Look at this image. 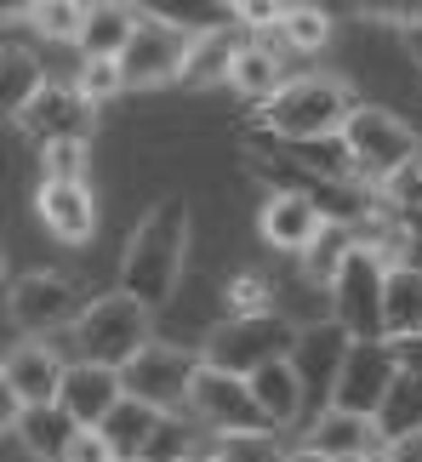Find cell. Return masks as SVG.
Listing matches in <instances>:
<instances>
[{
	"label": "cell",
	"instance_id": "6da1fadb",
	"mask_svg": "<svg viewBox=\"0 0 422 462\" xmlns=\"http://www.w3.org/2000/svg\"><path fill=\"white\" fill-rule=\"evenodd\" d=\"M188 235H195V211H188L183 194H166L154 200L137 228L126 235V252H120V291L137 297L149 314H161L171 303L183 280V257H188Z\"/></svg>",
	"mask_w": 422,
	"mask_h": 462
},
{
	"label": "cell",
	"instance_id": "7a4b0ae2",
	"mask_svg": "<svg viewBox=\"0 0 422 462\" xmlns=\"http://www.w3.org/2000/svg\"><path fill=\"white\" fill-rule=\"evenodd\" d=\"M354 115H360V103L337 75H297L286 80V92L274 103H262V132L280 137V143L314 149V143H331V137L343 143Z\"/></svg>",
	"mask_w": 422,
	"mask_h": 462
},
{
	"label": "cell",
	"instance_id": "3957f363",
	"mask_svg": "<svg viewBox=\"0 0 422 462\" xmlns=\"http://www.w3.org/2000/svg\"><path fill=\"white\" fill-rule=\"evenodd\" d=\"M149 343H154V314L137 303V297H126V291L97 297V303L80 314V326H75V348H80L86 365L126 371Z\"/></svg>",
	"mask_w": 422,
	"mask_h": 462
},
{
	"label": "cell",
	"instance_id": "277c9868",
	"mask_svg": "<svg viewBox=\"0 0 422 462\" xmlns=\"http://www.w3.org/2000/svg\"><path fill=\"white\" fill-rule=\"evenodd\" d=\"M417 154H422V143H417L411 120H399L389 109H365L360 103V115L348 120V132H343L348 171H354L360 183H372V189H382L389 177H399Z\"/></svg>",
	"mask_w": 422,
	"mask_h": 462
},
{
	"label": "cell",
	"instance_id": "5b68a950",
	"mask_svg": "<svg viewBox=\"0 0 422 462\" xmlns=\"http://www.w3.org/2000/svg\"><path fill=\"white\" fill-rule=\"evenodd\" d=\"M389 269L394 263L354 245V257L343 263V274L331 280V319L354 337V343H389V319H382V291H389Z\"/></svg>",
	"mask_w": 422,
	"mask_h": 462
},
{
	"label": "cell",
	"instance_id": "8992f818",
	"mask_svg": "<svg viewBox=\"0 0 422 462\" xmlns=\"http://www.w3.org/2000/svg\"><path fill=\"white\" fill-rule=\"evenodd\" d=\"M86 309H92V303H86V286H80L75 274H58V269H34L23 280H12V291H6L12 326L29 331V337L75 331Z\"/></svg>",
	"mask_w": 422,
	"mask_h": 462
},
{
	"label": "cell",
	"instance_id": "52a82bcc",
	"mask_svg": "<svg viewBox=\"0 0 422 462\" xmlns=\"http://www.w3.org/2000/svg\"><path fill=\"white\" fill-rule=\"evenodd\" d=\"M188 51H195V29L188 23H171V17H154L143 12L137 17V34L120 58V75H126V92H154V86H183V69H188Z\"/></svg>",
	"mask_w": 422,
	"mask_h": 462
},
{
	"label": "cell",
	"instance_id": "ba28073f",
	"mask_svg": "<svg viewBox=\"0 0 422 462\" xmlns=\"http://www.w3.org/2000/svg\"><path fill=\"white\" fill-rule=\"evenodd\" d=\"M297 337H303V331H297L291 319H280V314H262V319H228L223 331H211V343H206V365L234 371V377H257L262 365L291 360Z\"/></svg>",
	"mask_w": 422,
	"mask_h": 462
},
{
	"label": "cell",
	"instance_id": "9c48e42d",
	"mask_svg": "<svg viewBox=\"0 0 422 462\" xmlns=\"http://www.w3.org/2000/svg\"><path fill=\"white\" fill-rule=\"evenodd\" d=\"M188 417L211 429L217 439L228 434H274L269 417H262V405L252 394V383L234 377V371H217V365H200L195 388H188Z\"/></svg>",
	"mask_w": 422,
	"mask_h": 462
},
{
	"label": "cell",
	"instance_id": "30bf717a",
	"mask_svg": "<svg viewBox=\"0 0 422 462\" xmlns=\"http://www.w3.org/2000/svg\"><path fill=\"white\" fill-rule=\"evenodd\" d=\"M200 365H206V354L171 348V343H149L126 371H120V383H126L132 400H143V405H154V411H166V417H178V411H188V388H195Z\"/></svg>",
	"mask_w": 422,
	"mask_h": 462
},
{
	"label": "cell",
	"instance_id": "8fae6325",
	"mask_svg": "<svg viewBox=\"0 0 422 462\" xmlns=\"http://www.w3.org/2000/svg\"><path fill=\"white\" fill-rule=\"evenodd\" d=\"M63 377H69V365L58 360V348H51V343H41V337L12 343V348H6V365H0L6 405H17V411L58 405V400H63Z\"/></svg>",
	"mask_w": 422,
	"mask_h": 462
},
{
	"label": "cell",
	"instance_id": "7c38bea8",
	"mask_svg": "<svg viewBox=\"0 0 422 462\" xmlns=\"http://www.w3.org/2000/svg\"><path fill=\"white\" fill-rule=\"evenodd\" d=\"M399 383V360L389 343H354L343 360V377H337V394H331V411H348V417H372L382 411L389 388Z\"/></svg>",
	"mask_w": 422,
	"mask_h": 462
},
{
	"label": "cell",
	"instance_id": "4fadbf2b",
	"mask_svg": "<svg viewBox=\"0 0 422 462\" xmlns=\"http://www.w3.org/2000/svg\"><path fill=\"white\" fill-rule=\"evenodd\" d=\"M348 348H354V337H348L337 319L308 326L303 337H297L291 365H297V377H303V388H308V422H320L331 411V394H337V377H343Z\"/></svg>",
	"mask_w": 422,
	"mask_h": 462
},
{
	"label": "cell",
	"instance_id": "5bb4252c",
	"mask_svg": "<svg viewBox=\"0 0 422 462\" xmlns=\"http://www.w3.org/2000/svg\"><path fill=\"white\" fill-rule=\"evenodd\" d=\"M17 126H23L41 149H51V143H92L97 109L75 92V86H46V92L29 103V115L17 120Z\"/></svg>",
	"mask_w": 422,
	"mask_h": 462
},
{
	"label": "cell",
	"instance_id": "9a60e30c",
	"mask_svg": "<svg viewBox=\"0 0 422 462\" xmlns=\"http://www.w3.org/2000/svg\"><path fill=\"white\" fill-rule=\"evenodd\" d=\"M262 240L274 245V252H297V257H308V245L326 235V211L308 200V194H297V189H274L269 194V206H262Z\"/></svg>",
	"mask_w": 422,
	"mask_h": 462
},
{
	"label": "cell",
	"instance_id": "2e32d148",
	"mask_svg": "<svg viewBox=\"0 0 422 462\" xmlns=\"http://www.w3.org/2000/svg\"><path fill=\"white\" fill-rule=\"evenodd\" d=\"M120 400H126V383H120V371L75 360V365H69V377H63V400H58V405L80 422V429H103V417H109Z\"/></svg>",
	"mask_w": 422,
	"mask_h": 462
},
{
	"label": "cell",
	"instance_id": "e0dca14e",
	"mask_svg": "<svg viewBox=\"0 0 422 462\" xmlns=\"http://www.w3.org/2000/svg\"><path fill=\"white\" fill-rule=\"evenodd\" d=\"M34 211L51 228V240H63V245H86L97 228V206L86 183H41L34 189Z\"/></svg>",
	"mask_w": 422,
	"mask_h": 462
},
{
	"label": "cell",
	"instance_id": "ac0fdd59",
	"mask_svg": "<svg viewBox=\"0 0 422 462\" xmlns=\"http://www.w3.org/2000/svg\"><path fill=\"white\" fill-rule=\"evenodd\" d=\"M6 429L34 451V462H63L69 446H75V434H80V422L69 417L63 405H41V411H17V405H6Z\"/></svg>",
	"mask_w": 422,
	"mask_h": 462
},
{
	"label": "cell",
	"instance_id": "d6986e66",
	"mask_svg": "<svg viewBox=\"0 0 422 462\" xmlns=\"http://www.w3.org/2000/svg\"><path fill=\"white\" fill-rule=\"evenodd\" d=\"M245 383H252V394L262 405V417H269V429H291V422L308 417V388H303V377H297L291 360L262 365L257 377H245Z\"/></svg>",
	"mask_w": 422,
	"mask_h": 462
},
{
	"label": "cell",
	"instance_id": "ffe728a7",
	"mask_svg": "<svg viewBox=\"0 0 422 462\" xmlns=\"http://www.w3.org/2000/svg\"><path fill=\"white\" fill-rule=\"evenodd\" d=\"M308 446L326 451L331 462L343 457H377L382 451V434L372 417H348V411H326L320 422H308Z\"/></svg>",
	"mask_w": 422,
	"mask_h": 462
},
{
	"label": "cell",
	"instance_id": "44dd1931",
	"mask_svg": "<svg viewBox=\"0 0 422 462\" xmlns=\"http://www.w3.org/2000/svg\"><path fill=\"white\" fill-rule=\"evenodd\" d=\"M161 417L166 411H154V405H143V400H120L109 417H103V439H109V451H115V462H143V451H149V439H154V429H161Z\"/></svg>",
	"mask_w": 422,
	"mask_h": 462
},
{
	"label": "cell",
	"instance_id": "7402d4cb",
	"mask_svg": "<svg viewBox=\"0 0 422 462\" xmlns=\"http://www.w3.org/2000/svg\"><path fill=\"white\" fill-rule=\"evenodd\" d=\"M137 6H115V0H97L92 17H86V34H80V58H126L132 34H137Z\"/></svg>",
	"mask_w": 422,
	"mask_h": 462
},
{
	"label": "cell",
	"instance_id": "603a6c76",
	"mask_svg": "<svg viewBox=\"0 0 422 462\" xmlns=\"http://www.w3.org/2000/svg\"><path fill=\"white\" fill-rule=\"evenodd\" d=\"M382 319H389V343H399V337H422V269L417 263H394L389 269Z\"/></svg>",
	"mask_w": 422,
	"mask_h": 462
},
{
	"label": "cell",
	"instance_id": "cb8c5ba5",
	"mask_svg": "<svg viewBox=\"0 0 422 462\" xmlns=\"http://www.w3.org/2000/svg\"><path fill=\"white\" fill-rule=\"evenodd\" d=\"M228 86H234L240 97H252V103H274L280 92H286V80H280V51L262 46V41H245L240 58H234Z\"/></svg>",
	"mask_w": 422,
	"mask_h": 462
},
{
	"label": "cell",
	"instance_id": "d4e9b609",
	"mask_svg": "<svg viewBox=\"0 0 422 462\" xmlns=\"http://www.w3.org/2000/svg\"><path fill=\"white\" fill-rule=\"evenodd\" d=\"M234 58H240V41L228 29H195V51H188V69H183V86H211V80H228L234 75Z\"/></svg>",
	"mask_w": 422,
	"mask_h": 462
},
{
	"label": "cell",
	"instance_id": "484cf974",
	"mask_svg": "<svg viewBox=\"0 0 422 462\" xmlns=\"http://www.w3.org/2000/svg\"><path fill=\"white\" fill-rule=\"evenodd\" d=\"M41 92H46V75L34 63V51L6 46V63H0V109H6V120H23Z\"/></svg>",
	"mask_w": 422,
	"mask_h": 462
},
{
	"label": "cell",
	"instance_id": "4316f807",
	"mask_svg": "<svg viewBox=\"0 0 422 462\" xmlns=\"http://www.w3.org/2000/svg\"><path fill=\"white\" fill-rule=\"evenodd\" d=\"M377 434H382V446L406 439V434H422V383L406 377V371H399V383L389 388V400L377 411Z\"/></svg>",
	"mask_w": 422,
	"mask_h": 462
},
{
	"label": "cell",
	"instance_id": "83f0119b",
	"mask_svg": "<svg viewBox=\"0 0 422 462\" xmlns=\"http://www.w3.org/2000/svg\"><path fill=\"white\" fill-rule=\"evenodd\" d=\"M354 245H360V235L348 223H326V235L308 245V257H303V269H308V280H320V286L331 291V280L343 274V263L354 257Z\"/></svg>",
	"mask_w": 422,
	"mask_h": 462
},
{
	"label": "cell",
	"instance_id": "f1b7e54d",
	"mask_svg": "<svg viewBox=\"0 0 422 462\" xmlns=\"http://www.w3.org/2000/svg\"><path fill=\"white\" fill-rule=\"evenodd\" d=\"M23 17L34 23V34H41V41H75V46H80L92 6H75V0H41V6H29Z\"/></svg>",
	"mask_w": 422,
	"mask_h": 462
},
{
	"label": "cell",
	"instance_id": "f546056e",
	"mask_svg": "<svg viewBox=\"0 0 422 462\" xmlns=\"http://www.w3.org/2000/svg\"><path fill=\"white\" fill-rule=\"evenodd\" d=\"M291 51H320L331 41V12L326 6H286V23H280Z\"/></svg>",
	"mask_w": 422,
	"mask_h": 462
},
{
	"label": "cell",
	"instance_id": "4dcf8cb0",
	"mask_svg": "<svg viewBox=\"0 0 422 462\" xmlns=\"http://www.w3.org/2000/svg\"><path fill=\"white\" fill-rule=\"evenodd\" d=\"M75 92L92 103V109H103L109 97L126 92V75H120V63H115V58H86V63H80V75H75Z\"/></svg>",
	"mask_w": 422,
	"mask_h": 462
},
{
	"label": "cell",
	"instance_id": "1f68e13d",
	"mask_svg": "<svg viewBox=\"0 0 422 462\" xmlns=\"http://www.w3.org/2000/svg\"><path fill=\"white\" fill-rule=\"evenodd\" d=\"M143 462H195V429H188L183 417H161Z\"/></svg>",
	"mask_w": 422,
	"mask_h": 462
},
{
	"label": "cell",
	"instance_id": "d6a6232c",
	"mask_svg": "<svg viewBox=\"0 0 422 462\" xmlns=\"http://www.w3.org/2000/svg\"><path fill=\"white\" fill-rule=\"evenodd\" d=\"M269 291L274 286L262 274H234V280H228V319H262V314H274Z\"/></svg>",
	"mask_w": 422,
	"mask_h": 462
},
{
	"label": "cell",
	"instance_id": "836d02e7",
	"mask_svg": "<svg viewBox=\"0 0 422 462\" xmlns=\"http://www.w3.org/2000/svg\"><path fill=\"white\" fill-rule=\"evenodd\" d=\"M86 166H92L86 143H51V149H41V183H86Z\"/></svg>",
	"mask_w": 422,
	"mask_h": 462
},
{
	"label": "cell",
	"instance_id": "e575fe53",
	"mask_svg": "<svg viewBox=\"0 0 422 462\" xmlns=\"http://www.w3.org/2000/svg\"><path fill=\"white\" fill-rule=\"evenodd\" d=\"M211 457L223 462H286L274 446V434H228V439H211Z\"/></svg>",
	"mask_w": 422,
	"mask_h": 462
},
{
	"label": "cell",
	"instance_id": "d590c367",
	"mask_svg": "<svg viewBox=\"0 0 422 462\" xmlns=\"http://www.w3.org/2000/svg\"><path fill=\"white\" fill-rule=\"evenodd\" d=\"M377 200L389 206L394 217H399V211H422V154H417V160H411V166L399 171V177H389V183L377 189Z\"/></svg>",
	"mask_w": 422,
	"mask_h": 462
},
{
	"label": "cell",
	"instance_id": "8d00e7d4",
	"mask_svg": "<svg viewBox=\"0 0 422 462\" xmlns=\"http://www.w3.org/2000/svg\"><path fill=\"white\" fill-rule=\"evenodd\" d=\"M63 462H115V451H109V439H103V429H80Z\"/></svg>",
	"mask_w": 422,
	"mask_h": 462
},
{
	"label": "cell",
	"instance_id": "74e56055",
	"mask_svg": "<svg viewBox=\"0 0 422 462\" xmlns=\"http://www.w3.org/2000/svg\"><path fill=\"white\" fill-rule=\"evenodd\" d=\"M389 348H394L399 371H406V377H417V383H422V337H399V343H389Z\"/></svg>",
	"mask_w": 422,
	"mask_h": 462
},
{
	"label": "cell",
	"instance_id": "f35d334b",
	"mask_svg": "<svg viewBox=\"0 0 422 462\" xmlns=\"http://www.w3.org/2000/svg\"><path fill=\"white\" fill-rule=\"evenodd\" d=\"M377 462H422V434H406V439H389L377 451Z\"/></svg>",
	"mask_w": 422,
	"mask_h": 462
},
{
	"label": "cell",
	"instance_id": "ab89813d",
	"mask_svg": "<svg viewBox=\"0 0 422 462\" xmlns=\"http://www.w3.org/2000/svg\"><path fill=\"white\" fill-rule=\"evenodd\" d=\"M286 462H331V457H326V451H314V446H297Z\"/></svg>",
	"mask_w": 422,
	"mask_h": 462
},
{
	"label": "cell",
	"instance_id": "60d3db41",
	"mask_svg": "<svg viewBox=\"0 0 422 462\" xmlns=\"http://www.w3.org/2000/svg\"><path fill=\"white\" fill-rule=\"evenodd\" d=\"M406 51H411V58L422 63V29H411V34H406Z\"/></svg>",
	"mask_w": 422,
	"mask_h": 462
},
{
	"label": "cell",
	"instance_id": "b9f144b4",
	"mask_svg": "<svg viewBox=\"0 0 422 462\" xmlns=\"http://www.w3.org/2000/svg\"><path fill=\"white\" fill-rule=\"evenodd\" d=\"M200 462H223V457H200Z\"/></svg>",
	"mask_w": 422,
	"mask_h": 462
},
{
	"label": "cell",
	"instance_id": "7bdbcfd3",
	"mask_svg": "<svg viewBox=\"0 0 422 462\" xmlns=\"http://www.w3.org/2000/svg\"><path fill=\"white\" fill-rule=\"evenodd\" d=\"M195 462H200V457H195Z\"/></svg>",
	"mask_w": 422,
	"mask_h": 462
}]
</instances>
